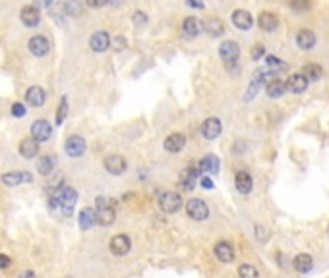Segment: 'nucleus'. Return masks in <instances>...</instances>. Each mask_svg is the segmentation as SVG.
<instances>
[{"label": "nucleus", "mask_w": 329, "mask_h": 278, "mask_svg": "<svg viewBox=\"0 0 329 278\" xmlns=\"http://www.w3.org/2000/svg\"><path fill=\"white\" fill-rule=\"evenodd\" d=\"M77 201V192L68 188V186H62L58 188V192L50 197V209H58L64 217H72L74 212V207H76Z\"/></svg>", "instance_id": "nucleus-1"}, {"label": "nucleus", "mask_w": 329, "mask_h": 278, "mask_svg": "<svg viewBox=\"0 0 329 278\" xmlns=\"http://www.w3.org/2000/svg\"><path fill=\"white\" fill-rule=\"evenodd\" d=\"M273 77H277V74L269 72L267 68H260V70H256V72L252 74L250 85H248V91H246L244 101H250V99H254V97L258 95V91H260L261 87L267 85V81H269V79H273Z\"/></svg>", "instance_id": "nucleus-2"}, {"label": "nucleus", "mask_w": 329, "mask_h": 278, "mask_svg": "<svg viewBox=\"0 0 329 278\" xmlns=\"http://www.w3.org/2000/svg\"><path fill=\"white\" fill-rule=\"evenodd\" d=\"M97 222L101 224V226H111L113 222H115L116 219V212L115 209H113V205L108 203V199H105V197H97Z\"/></svg>", "instance_id": "nucleus-3"}, {"label": "nucleus", "mask_w": 329, "mask_h": 278, "mask_svg": "<svg viewBox=\"0 0 329 278\" xmlns=\"http://www.w3.org/2000/svg\"><path fill=\"white\" fill-rule=\"evenodd\" d=\"M159 207H161V211L164 212H176L180 207H182V197H180V193L176 192H164L161 193V197H159Z\"/></svg>", "instance_id": "nucleus-4"}, {"label": "nucleus", "mask_w": 329, "mask_h": 278, "mask_svg": "<svg viewBox=\"0 0 329 278\" xmlns=\"http://www.w3.org/2000/svg\"><path fill=\"white\" fill-rule=\"evenodd\" d=\"M186 212L192 221H205L209 217V207L202 199H190L186 205Z\"/></svg>", "instance_id": "nucleus-5"}, {"label": "nucleus", "mask_w": 329, "mask_h": 278, "mask_svg": "<svg viewBox=\"0 0 329 278\" xmlns=\"http://www.w3.org/2000/svg\"><path fill=\"white\" fill-rule=\"evenodd\" d=\"M64 149H66L68 157L77 159V157H81V155L86 153V139H84L81 135H70V137L66 139Z\"/></svg>", "instance_id": "nucleus-6"}, {"label": "nucleus", "mask_w": 329, "mask_h": 278, "mask_svg": "<svg viewBox=\"0 0 329 278\" xmlns=\"http://www.w3.org/2000/svg\"><path fill=\"white\" fill-rule=\"evenodd\" d=\"M108 248H111V253H113V255H116V257H124L126 253L130 251V248H132V241H130V238H128L126 234H118V236H115V238L111 240Z\"/></svg>", "instance_id": "nucleus-7"}, {"label": "nucleus", "mask_w": 329, "mask_h": 278, "mask_svg": "<svg viewBox=\"0 0 329 278\" xmlns=\"http://www.w3.org/2000/svg\"><path fill=\"white\" fill-rule=\"evenodd\" d=\"M103 164H105L106 172L113 174V176H120L126 170V161L124 157H120V155H108V157H105Z\"/></svg>", "instance_id": "nucleus-8"}, {"label": "nucleus", "mask_w": 329, "mask_h": 278, "mask_svg": "<svg viewBox=\"0 0 329 278\" xmlns=\"http://www.w3.org/2000/svg\"><path fill=\"white\" fill-rule=\"evenodd\" d=\"M219 56H221L225 62H234V60H238V56H240V47H238V43H234V41H223L221 45H219Z\"/></svg>", "instance_id": "nucleus-9"}, {"label": "nucleus", "mask_w": 329, "mask_h": 278, "mask_svg": "<svg viewBox=\"0 0 329 278\" xmlns=\"http://www.w3.org/2000/svg\"><path fill=\"white\" fill-rule=\"evenodd\" d=\"M52 135V128L47 120H35L31 126V137L37 141H48Z\"/></svg>", "instance_id": "nucleus-10"}, {"label": "nucleus", "mask_w": 329, "mask_h": 278, "mask_svg": "<svg viewBox=\"0 0 329 278\" xmlns=\"http://www.w3.org/2000/svg\"><path fill=\"white\" fill-rule=\"evenodd\" d=\"M223 132V124L219 118H207L205 122L202 124V135L205 137V139H209V141H213L215 137H219V134Z\"/></svg>", "instance_id": "nucleus-11"}, {"label": "nucleus", "mask_w": 329, "mask_h": 278, "mask_svg": "<svg viewBox=\"0 0 329 278\" xmlns=\"http://www.w3.org/2000/svg\"><path fill=\"white\" fill-rule=\"evenodd\" d=\"M231 19L232 23H234V27H238L240 31H248L254 25V18H252L250 12H246V10H234L231 14Z\"/></svg>", "instance_id": "nucleus-12"}, {"label": "nucleus", "mask_w": 329, "mask_h": 278, "mask_svg": "<svg viewBox=\"0 0 329 278\" xmlns=\"http://www.w3.org/2000/svg\"><path fill=\"white\" fill-rule=\"evenodd\" d=\"M89 47L93 52H105L106 48L111 47V37L106 31H95L91 39H89Z\"/></svg>", "instance_id": "nucleus-13"}, {"label": "nucleus", "mask_w": 329, "mask_h": 278, "mask_svg": "<svg viewBox=\"0 0 329 278\" xmlns=\"http://www.w3.org/2000/svg\"><path fill=\"white\" fill-rule=\"evenodd\" d=\"M306 87H308V77L304 76V74H292V76H289V79H287V91H289V93L300 95V93L306 91Z\"/></svg>", "instance_id": "nucleus-14"}, {"label": "nucleus", "mask_w": 329, "mask_h": 278, "mask_svg": "<svg viewBox=\"0 0 329 278\" xmlns=\"http://www.w3.org/2000/svg\"><path fill=\"white\" fill-rule=\"evenodd\" d=\"M29 52L31 54H35V56H45L48 52V48H50V43H48L47 37H43V35H35V37L29 39Z\"/></svg>", "instance_id": "nucleus-15"}, {"label": "nucleus", "mask_w": 329, "mask_h": 278, "mask_svg": "<svg viewBox=\"0 0 329 278\" xmlns=\"http://www.w3.org/2000/svg\"><path fill=\"white\" fill-rule=\"evenodd\" d=\"M296 45L298 48L302 50H310V48L316 47V33L312 31V29H300L298 33H296Z\"/></svg>", "instance_id": "nucleus-16"}, {"label": "nucleus", "mask_w": 329, "mask_h": 278, "mask_svg": "<svg viewBox=\"0 0 329 278\" xmlns=\"http://www.w3.org/2000/svg\"><path fill=\"white\" fill-rule=\"evenodd\" d=\"M215 257L221 261V263H232L234 261V248H232L229 241H219L215 243Z\"/></svg>", "instance_id": "nucleus-17"}, {"label": "nucleus", "mask_w": 329, "mask_h": 278, "mask_svg": "<svg viewBox=\"0 0 329 278\" xmlns=\"http://www.w3.org/2000/svg\"><path fill=\"white\" fill-rule=\"evenodd\" d=\"M25 101H28V105H31V106H41V105H45V101H47V93H45L43 87L33 85L25 91Z\"/></svg>", "instance_id": "nucleus-18"}, {"label": "nucleus", "mask_w": 329, "mask_h": 278, "mask_svg": "<svg viewBox=\"0 0 329 278\" xmlns=\"http://www.w3.org/2000/svg\"><path fill=\"white\" fill-rule=\"evenodd\" d=\"M184 145H186V137L182 134H171L167 135V139H164V151H169V153H180L184 149Z\"/></svg>", "instance_id": "nucleus-19"}, {"label": "nucleus", "mask_w": 329, "mask_h": 278, "mask_svg": "<svg viewBox=\"0 0 329 278\" xmlns=\"http://www.w3.org/2000/svg\"><path fill=\"white\" fill-rule=\"evenodd\" d=\"M19 18H21V21L28 27H35L39 21H41V12H39L37 6H25V8H21V12H19Z\"/></svg>", "instance_id": "nucleus-20"}, {"label": "nucleus", "mask_w": 329, "mask_h": 278, "mask_svg": "<svg viewBox=\"0 0 329 278\" xmlns=\"http://www.w3.org/2000/svg\"><path fill=\"white\" fill-rule=\"evenodd\" d=\"M258 25H260L261 31H275V29L279 27V18L273 14V12H261L260 18H258Z\"/></svg>", "instance_id": "nucleus-21"}, {"label": "nucleus", "mask_w": 329, "mask_h": 278, "mask_svg": "<svg viewBox=\"0 0 329 278\" xmlns=\"http://www.w3.org/2000/svg\"><path fill=\"white\" fill-rule=\"evenodd\" d=\"M285 91H287V81H283L279 77L269 79L267 85H265V93L269 99H279L281 95H285Z\"/></svg>", "instance_id": "nucleus-22"}, {"label": "nucleus", "mask_w": 329, "mask_h": 278, "mask_svg": "<svg viewBox=\"0 0 329 278\" xmlns=\"http://www.w3.org/2000/svg\"><path fill=\"white\" fill-rule=\"evenodd\" d=\"M19 155L23 159H35L39 155V141L33 137H25L21 143H19Z\"/></svg>", "instance_id": "nucleus-23"}, {"label": "nucleus", "mask_w": 329, "mask_h": 278, "mask_svg": "<svg viewBox=\"0 0 329 278\" xmlns=\"http://www.w3.org/2000/svg\"><path fill=\"white\" fill-rule=\"evenodd\" d=\"M196 178H198V168H194V166L184 168L182 174H180V190L182 192H192Z\"/></svg>", "instance_id": "nucleus-24"}, {"label": "nucleus", "mask_w": 329, "mask_h": 278, "mask_svg": "<svg viewBox=\"0 0 329 278\" xmlns=\"http://www.w3.org/2000/svg\"><path fill=\"white\" fill-rule=\"evenodd\" d=\"M33 178H31V174L28 172H6L2 174V182L4 186H10V188H16L19 183L23 182H31Z\"/></svg>", "instance_id": "nucleus-25"}, {"label": "nucleus", "mask_w": 329, "mask_h": 278, "mask_svg": "<svg viewBox=\"0 0 329 278\" xmlns=\"http://www.w3.org/2000/svg\"><path fill=\"white\" fill-rule=\"evenodd\" d=\"M77 222H79V228L81 230H89L93 224L97 222V211L91 209V207H86L79 211V217H77Z\"/></svg>", "instance_id": "nucleus-26"}, {"label": "nucleus", "mask_w": 329, "mask_h": 278, "mask_svg": "<svg viewBox=\"0 0 329 278\" xmlns=\"http://www.w3.org/2000/svg\"><path fill=\"white\" fill-rule=\"evenodd\" d=\"M292 267L296 269V272L306 274V272H310V270H312V267H314V259L310 257L308 253H300V255H296V257H294V261H292Z\"/></svg>", "instance_id": "nucleus-27"}, {"label": "nucleus", "mask_w": 329, "mask_h": 278, "mask_svg": "<svg viewBox=\"0 0 329 278\" xmlns=\"http://www.w3.org/2000/svg\"><path fill=\"white\" fill-rule=\"evenodd\" d=\"M203 29L211 35V37H219L225 33V23L219 18H207L203 21Z\"/></svg>", "instance_id": "nucleus-28"}, {"label": "nucleus", "mask_w": 329, "mask_h": 278, "mask_svg": "<svg viewBox=\"0 0 329 278\" xmlns=\"http://www.w3.org/2000/svg\"><path fill=\"white\" fill-rule=\"evenodd\" d=\"M219 159L215 157V155H205L202 159V163H200V170L203 174H217L219 172Z\"/></svg>", "instance_id": "nucleus-29"}, {"label": "nucleus", "mask_w": 329, "mask_h": 278, "mask_svg": "<svg viewBox=\"0 0 329 278\" xmlns=\"http://www.w3.org/2000/svg\"><path fill=\"white\" fill-rule=\"evenodd\" d=\"M252 188H254V180H252L250 172H238L236 174V190L242 193V195H246V193L252 192Z\"/></svg>", "instance_id": "nucleus-30"}, {"label": "nucleus", "mask_w": 329, "mask_h": 278, "mask_svg": "<svg viewBox=\"0 0 329 278\" xmlns=\"http://www.w3.org/2000/svg\"><path fill=\"white\" fill-rule=\"evenodd\" d=\"M182 31H184V37L188 39H194L200 35V31H202V25H200V21L196 18H186L182 21Z\"/></svg>", "instance_id": "nucleus-31"}, {"label": "nucleus", "mask_w": 329, "mask_h": 278, "mask_svg": "<svg viewBox=\"0 0 329 278\" xmlns=\"http://www.w3.org/2000/svg\"><path fill=\"white\" fill-rule=\"evenodd\" d=\"M265 68L273 72V74H281V72H287L289 70V64L283 62L281 58L277 56H265Z\"/></svg>", "instance_id": "nucleus-32"}, {"label": "nucleus", "mask_w": 329, "mask_h": 278, "mask_svg": "<svg viewBox=\"0 0 329 278\" xmlns=\"http://www.w3.org/2000/svg\"><path fill=\"white\" fill-rule=\"evenodd\" d=\"M37 170L43 174V176H48V174L54 170V157H52V155L41 157L37 161Z\"/></svg>", "instance_id": "nucleus-33"}, {"label": "nucleus", "mask_w": 329, "mask_h": 278, "mask_svg": "<svg viewBox=\"0 0 329 278\" xmlns=\"http://www.w3.org/2000/svg\"><path fill=\"white\" fill-rule=\"evenodd\" d=\"M302 74L308 77V81L310 79H312V81H318V79L323 77V68L319 66V64H316V62H312V64H306V66H304Z\"/></svg>", "instance_id": "nucleus-34"}, {"label": "nucleus", "mask_w": 329, "mask_h": 278, "mask_svg": "<svg viewBox=\"0 0 329 278\" xmlns=\"http://www.w3.org/2000/svg\"><path fill=\"white\" fill-rule=\"evenodd\" d=\"M64 12H66V16H70V18H77V16H81L84 6H81V2H79V0H66V4H64Z\"/></svg>", "instance_id": "nucleus-35"}, {"label": "nucleus", "mask_w": 329, "mask_h": 278, "mask_svg": "<svg viewBox=\"0 0 329 278\" xmlns=\"http://www.w3.org/2000/svg\"><path fill=\"white\" fill-rule=\"evenodd\" d=\"M238 278H260V274H258V269L254 265H240Z\"/></svg>", "instance_id": "nucleus-36"}, {"label": "nucleus", "mask_w": 329, "mask_h": 278, "mask_svg": "<svg viewBox=\"0 0 329 278\" xmlns=\"http://www.w3.org/2000/svg\"><path fill=\"white\" fill-rule=\"evenodd\" d=\"M68 114V101L66 97L60 101V106H58V112H57V126H60L62 122H64V118H66Z\"/></svg>", "instance_id": "nucleus-37"}, {"label": "nucleus", "mask_w": 329, "mask_h": 278, "mask_svg": "<svg viewBox=\"0 0 329 278\" xmlns=\"http://www.w3.org/2000/svg\"><path fill=\"white\" fill-rule=\"evenodd\" d=\"M289 4H290V8L296 10V12H306V10H310V6H312L310 0H290Z\"/></svg>", "instance_id": "nucleus-38"}, {"label": "nucleus", "mask_w": 329, "mask_h": 278, "mask_svg": "<svg viewBox=\"0 0 329 278\" xmlns=\"http://www.w3.org/2000/svg\"><path fill=\"white\" fill-rule=\"evenodd\" d=\"M132 21H134L138 27H142V25H145V23H147V14L138 10V12H134V16H132Z\"/></svg>", "instance_id": "nucleus-39"}, {"label": "nucleus", "mask_w": 329, "mask_h": 278, "mask_svg": "<svg viewBox=\"0 0 329 278\" xmlns=\"http://www.w3.org/2000/svg\"><path fill=\"white\" fill-rule=\"evenodd\" d=\"M12 114L16 116V118L25 116V106L21 105V103H14V105H12Z\"/></svg>", "instance_id": "nucleus-40"}, {"label": "nucleus", "mask_w": 329, "mask_h": 278, "mask_svg": "<svg viewBox=\"0 0 329 278\" xmlns=\"http://www.w3.org/2000/svg\"><path fill=\"white\" fill-rule=\"evenodd\" d=\"M261 56H265V47L263 45H256V47L252 48V58L254 60H260Z\"/></svg>", "instance_id": "nucleus-41"}, {"label": "nucleus", "mask_w": 329, "mask_h": 278, "mask_svg": "<svg viewBox=\"0 0 329 278\" xmlns=\"http://www.w3.org/2000/svg\"><path fill=\"white\" fill-rule=\"evenodd\" d=\"M86 4L89 8H103L108 4V0H86Z\"/></svg>", "instance_id": "nucleus-42"}, {"label": "nucleus", "mask_w": 329, "mask_h": 278, "mask_svg": "<svg viewBox=\"0 0 329 278\" xmlns=\"http://www.w3.org/2000/svg\"><path fill=\"white\" fill-rule=\"evenodd\" d=\"M256 238H258L260 241L267 240V230H265V228H263L261 224H258V226H256Z\"/></svg>", "instance_id": "nucleus-43"}, {"label": "nucleus", "mask_w": 329, "mask_h": 278, "mask_svg": "<svg viewBox=\"0 0 329 278\" xmlns=\"http://www.w3.org/2000/svg\"><path fill=\"white\" fill-rule=\"evenodd\" d=\"M10 265H12V259H10L8 255H2L0 253V269H8Z\"/></svg>", "instance_id": "nucleus-44"}, {"label": "nucleus", "mask_w": 329, "mask_h": 278, "mask_svg": "<svg viewBox=\"0 0 329 278\" xmlns=\"http://www.w3.org/2000/svg\"><path fill=\"white\" fill-rule=\"evenodd\" d=\"M186 6H190V8L203 10V0H186Z\"/></svg>", "instance_id": "nucleus-45"}, {"label": "nucleus", "mask_w": 329, "mask_h": 278, "mask_svg": "<svg viewBox=\"0 0 329 278\" xmlns=\"http://www.w3.org/2000/svg\"><path fill=\"white\" fill-rule=\"evenodd\" d=\"M200 183H202V188H205V190H213V180L207 178V176H203L202 180H200Z\"/></svg>", "instance_id": "nucleus-46"}, {"label": "nucleus", "mask_w": 329, "mask_h": 278, "mask_svg": "<svg viewBox=\"0 0 329 278\" xmlns=\"http://www.w3.org/2000/svg\"><path fill=\"white\" fill-rule=\"evenodd\" d=\"M115 45H116V50H122V48L126 47V41H124V37H116L115 39Z\"/></svg>", "instance_id": "nucleus-47"}, {"label": "nucleus", "mask_w": 329, "mask_h": 278, "mask_svg": "<svg viewBox=\"0 0 329 278\" xmlns=\"http://www.w3.org/2000/svg\"><path fill=\"white\" fill-rule=\"evenodd\" d=\"M52 4V0H35V6L37 8H48Z\"/></svg>", "instance_id": "nucleus-48"}, {"label": "nucleus", "mask_w": 329, "mask_h": 278, "mask_svg": "<svg viewBox=\"0 0 329 278\" xmlns=\"http://www.w3.org/2000/svg\"><path fill=\"white\" fill-rule=\"evenodd\" d=\"M19 278H35V274H33L31 270H23V272L19 274Z\"/></svg>", "instance_id": "nucleus-49"}, {"label": "nucleus", "mask_w": 329, "mask_h": 278, "mask_svg": "<svg viewBox=\"0 0 329 278\" xmlns=\"http://www.w3.org/2000/svg\"><path fill=\"white\" fill-rule=\"evenodd\" d=\"M108 4H111V6H120L122 0H108Z\"/></svg>", "instance_id": "nucleus-50"}]
</instances>
